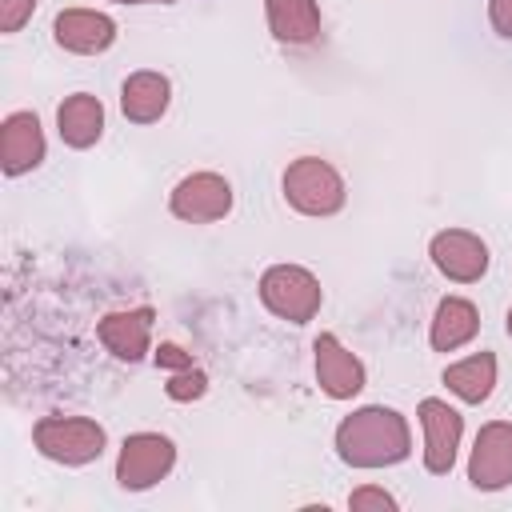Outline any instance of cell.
Returning <instances> with one entry per match:
<instances>
[{"label":"cell","mask_w":512,"mask_h":512,"mask_svg":"<svg viewBox=\"0 0 512 512\" xmlns=\"http://www.w3.org/2000/svg\"><path fill=\"white\" fill-rule=\"evenodd\" d=\"M332 444L348 468H392L412 456L408 420L384 404H364L352 416H344L336 424Z\"/></svg>","instance_id":"1"},{"label":"cell","mask_w":512,"mask_h":512,"mask_svg":"<svg viewBox=\"0 0 512 512\" xmlns=\"http://www.w3.org/2000/svg\"><path fill=\"white\" fill-rule=\"evenodd\" d=\"M172 104V80L164 72L140 68L120 84V112L132 124H156Z\"/></svg>","instance_id":"14"},{"label":"cell","mask_w":512,"mask_h":512,"mask_svg":"<svg viewBox=\"0 0 512 512\" xmlns=\"http://www.w3.org/2000/svg\"><path fill=\"white\" fill-rule=\"evenodd\" d=\"M52 40L72 56H100L116 44V20L96 8H64L52 20Z\"/></svg>","instance_id":"11"},{"label":"cell","mask_w":512,"mask_h":512,"mask_svg":"<svg viewBox=\"0 0 512 512\" xmlns=\"http://www.w3.org/2000/svg\"><path fill=\"white\" fill-rule=\"evenodd\" d=\"M428 256H432L436 272L448 276L452 284H476V280H484L488 260H492L488 256V244L476 232H468V228H444V232H436L428 240Z\"/></svg>","instance_id":"9"},{"label":"cell","mask_w":512,"mask_h":512,"mask_svg":"<svg viewBox=\"0 0 512 512\" xmlns=\"http://www.w3.org/2000/svg\"><path fill=\"white\" fill-rule=\"evenodd\" d=\"M152 356H156V364H160V368H168V372L192 368V352H184V348H180V344H172V340H160Z\"/></svg>","instance_id":"22"},{"label":"cell","mask_w":512,"mask_h":512,"mask_svg":"<svg viewBox=\"0 0 512 512\" xmlns=\"http://www.w3.org/2000/svg\"><path fill=\"white\" fill-rule=\"evenodd\" d=\"M416 416H420V428H424V468L432 476H448L452 464H456V452H460L464 416L448 400H436V396H424Z\"/></svg>","instance_id":"8"},{"label":"cell","mask_w":512,"mask_h":512,"mask_svg":"<svg viewBox=\"0 0 512 512\" xmlns=\"http://www.w3.org/2000/svg\"><path fill=\"white\" fill-rule=\"evenodd\" d=\"M112 4H176V0H112Z\"/></svg>","instance_id":"24"},{"label":"cell","mask_w":512,"mask_h":512,"mask_svg":"<svg viewBox=\"0 0 512 512\" xmlns=\"http://www.w3.org/2000/svg\"><path fill=\"white\" fill-rule=\"evenodd\" d=\"M280 188H284V200H288L292 212L316 216V220H320V216H336V212L344 208V200H348L344 176H340L328 160H320V156H300V160H292V164L284 168Z\"/></svg>","instance_id":"3"},{"label":"cell","mask_w":512,"mask_h":512,"mask_svg":"<svg viewBox=\"0 0 512 512\" xmlns=\"http://www.w3.org/2000/svg\"><path fill=\"white\" fill-rule=\"evenodd\" d=\"M44 152H48V140H44V128H40V116L28 112V108L8 112L4 124H0V168H4V176H24V172L40 168Z\"/></svg>","instance_id":"12"},{"label":"cell","mask_w":512,"mask_h":512,"mask_svg":"<svg viewBox=\"0 0 512 512\" xmlns=\"http://www.w3.org/2000/svg\"><path fill=\"white\" fill-rule=\"evenodd\" d=\"M260 300L272 316L288 324H308L324 304V288L304 264H272L260 276Z\"/></svg>","instance_id":"4"},{"label":"cell","mask_w":512,"mask_h":512,"mask_svg":"<svg viewBox=\"0 0 512 512\" xmlns=\"http://www.w3.org/2000/svg\"><path fill=\"white\" fill-rule=\"evenodd\" d=\"M268 32L280 44H312L320 36V4L316 0H264Z\"/></svg>","instance_id":"17"},{"label":"cell","mask_w":512,"mask_h":512,"mask_svg":"<svg viewBox=\"0 0 512 512\" xmlns=\"http://www.w3.org/2000/svg\"><path fill=\"white\" fill-rule=\"evenodd\" d=\"M488 20H492L496 36L512 40V0H488Z\"/></svg>","instance_id":"23"},{"label":"cell","mask_w":512,"mask_h":512,"mask_svg":"<svg viewBox=\"0 0 512 512\" xmlns=\"http://www.w3.org/2000/svg\"><path fill=\"white\" fill-rule=\"evenodd\" d=\"M176 468V444L164 432H132L120 444L116 456V484L124 492H144L156 488L168 472Z\"/></svg>","instance_id":"5"},{"label":"cell","mask_w":512,"mask_h":512,"mask_svg":"<svg viewBox=\"0 0 512 512\" xmlns=\"http://www.w3.org/2000/svg\"><path fill=\"white\" fill-rule=\"evenodd\" d=\"M468 484L476 492H500L512 484V424L488 420L468 452Z\"/></svg>","instance_id":"7"},{"label":"cell","mask_w":512,"mask_h":512,"mask_svg":"<svg viewBox=\"0 0 512 512\" xmlns=\"http://www.w3.org/2000/svg\"><path fill=\"white\" fill-rule=\"evenodd\" d=\"M504 332L512 336V308H508V316H504Z\"/></svg>","instance_id":"25"},{"label":"cell","mask_w":512,"mask_h":512,"mask_svg":"<svg viewBox=\"0 0 512 512\" xmlns=\"http://www.w3.org/2000/svg\"><path fill=\"white\" fill-rule=\"evenodd\" d=\"M32 444L44 460H56L64 468H84L100 460V452L108 448V432L92 416H40L32 424Z\"/></svg>","instance_id":"2"},{"label":"cell","mask_w":512,"mask_h":512,"mask_svg":"<svg viewBox=\"0 0 512 512\" xmlns=\"http://www.w3.org/2000/svg\"><path fill=\"white\" fill-rule=\"evenodd\" d=\"M444 384L456 400L464 404H484L496 388V356L492 352H472L456 364L444 368Z\"/></svg>","instance_id":"18"},{"label":"cell","mask_w":512,"mask_h":512,"mask_svg":"<svg viewBox=\"0 0 512 512\" xmlns=\"http://www.w3.org/2000/svg\"><path fill=\"white\" fill-rule=\"evenodd\" d=\"M236 192L220 172H188L168 196V212L184 224H216L232 212Z\"/></svg>","instance_id":"6"},{"label":"cell","mask_w":512,"mask_h":512,"mask_svg":"<svg viewBox=\"0 0 512 512\" xmlns=\"http://www.w3.org/2000/svg\"><path fill=\"white\" fill-rule=\"evenodd\" d=\"M312 352H316V384L328 400H352L364 392V384H368L364 360L356 352H348L332 332H320Z\"/></svg>","instance_id":"10"},{"label":"cell","mask_w":512,"mask_h":512,"mask_svg":"<svg viewBox=\"0 0 512 512\" xmlns=\"http://www.w3.org/2000/svg\"><path fill=\"white\" fill-rule=\"evenodd\" d=\"M56 132L68 148L84 152L104 136V104L92 92H72L56 108Z\"/></svg>","instance_id":"15"},{"label":"cell","mask_w":512,"mask_h":512,"mask_svg":"<svg viewBox=\"0 0 512 512\" xmlns=\"http://www.w3.org/2000/svg\"><path fill=\"white\" fill-rule=\"evenodd\" d=\"M36 12V0H0V32L12 36L20 32Z\"/></svg>","instance_id":"21"},{"label":"cell","mask_w":512,"mask_h":512,"mask_svg":"<svg viewBox=\"0 0 512 512\" xmlns=\"http://www.w3.org/2000/svg\"><path fill=\"white\" fill-rule=\"evenodd\" d=\"M152 308H116V312H104L100 324H96V336L100 344L124 360V364H136L152 352Z\"/></svg>","instance_id":"13"},{"label":"cell","mask_w":512,"mask_h":512,"mask_svg":"<svg viewBox=\"0 0 512 512\" xmlns=\"http://www.w3.org/2000/svg\"><path fill=\"white\" fill-rule=\"evenodd\" d=\"M208 392V372L204 368H180V372H168V384H164V396L176 400V404H192Z\"/></svg>","instance_id":"19"},{"label":"cell","mask_w":512,"mask_h":512,"mask_svg":"<svg viewBox=\"0 0 512 512\" xmlns=\"http://www.w3.org/2000/svg\"><path fill=\"white\" fill-rule=\"evenodd\" d=\"M480 332V312L468 296H444L436 304V316H432V328H428V344L436 352H456L464 344H472Z\"/></svg>","instance_id":"16"},{"label":"cell","mask_w":512,"mask_h":512,"mask_svg":"<svg viewBox=\"0 0 512 512\" xmlns=\"http://www.w3.org/2000/svg\"><path fill=\"white\" fill-rule=\"evenodd\" d=\"M348 508L352 512H396V496L376 488V484H360L352 496H348Z\"/></svg>","instance_id":"20"}]
</instances>
